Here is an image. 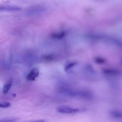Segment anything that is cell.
Here are the masks:
<instances>
[{"mask_svg": "<svg viewBox=\"0 0 122 122\" xmlns=\"http://www.w3.org/2000/svg\"><path fill=\"white\" fill-rule=\"evenodd\" d=\"M11 105L10 103L5 102H0V107L6 108L10 107Z\"/></svg>", "mask_w": 122, "mask_h": 122, "instance_id": "cell-6", "label": "cell"}, {"mask_svg": "<svg viewBox=\"0 0 122 122\" xmlns=\"http://www.w3.org/2000/svg\"><path fill=\"white\" fill-rule=\"evenodd\" d=\"M39 71L38 68H35L32 69L26 76V78L28 80L33 81L39 76Z\"/></svg>", "mask_w": 122, "mask_h": 122, "instance_id": "cell-2", "label": "cell"}, {"mask_svg": "<svg viewBox=\"0 0 122 122\" xmlns=\"http://www.w3.org/2000/svg\"><path fill=\"white\" fill-rule=\"evenodd\" d=\"M97 62L99 63H102L104 62V60L102 59L101 58H97L96 60Z\"/></svg>", "mask_w": 122, "mask_h": 122, "instance_id": "cell-9", "label": "cell"}, {"mask_svg": "<svg viewBox=\"0 0 122 122\" xmlns=\"http://www.w3.org/2000/svg\"><path fill=\"white\" fill-rule=\"evenodd\" d=\"M75 64L74 62H72L69 63L67 64L65 67V70H67L72 67Z\"/></svg>", "mask_w": 122, "mask_h": 122, "instance_id": "cell-7", "label": "cell"}, {"mask_svg": "<svg viewBox=\"0 0 122 122\" xmlns=\"http://www.w3.org/2000/svg\"><path fill=\"white\" fill-rule=\"evenodd\" d=\"M110 114L112 117L116 118H121L122 117V113L116 111H111L110 112Z\"/></svg>", "mask_w": 122, "mask_h": 122, "instance_id": "cell-5", "label": "cell"}, {"mask_svg": "<svg viewBox=\"0 0 122 122\" xmlns=\"http://www.w3.org/2000/svg\"><path fill=\"white\" fill-rule=\"evenodd\" d=\"M12 80L10 79L4 85L2 89V91L4 93H7L10 89L11 86Z\"/></svg>", "mask_w": 122, "mask_h": 122, "instance_id": "cell-4", "label": "cell"}, {"mask_svg": "<svg viewBox=\"0 0 122 122\" xmlns=\"http://www.w3.org/2000/svg\"><path fill=\"white\" fill-rule=\"evenodd\" d=\"M21 9L16 6L0 7V12H13L19 11Z\"/></svg>", "mask_w": 122, "mask_h": 122, "instance_id": "cell-3", "label": "cell"}, {"mask_svg": "<svg viewBox=\"0 0 122 122\" xmlns=\"http://www.w3.org/2000/svg\"><path fill=\"white\" fill-rule=\"evenodd\" d=\"M16 96V94H12L13 96L14 97H15Z\"/></svg>", "mask_w": 122, "mask_h": 122, "instance_id": "cell-11", "label": "cell"}, {"mask_svg": "<svg viewBox=\"0 0 122 122\" xmlns=\"http://www.w3.org/2000/svg\"><path fill=\"white\" fill-rule=\"evenodd\" d=\"M30 122H45L44 120H38L37 121H34Z\"/></svg>", "mask_w": 122, "mask_h": 122, "instance_id": "cell-10", "label": "cell"}, {"mask_svg": "<svg viewBox=\"0 0 122 122\" xmlns=\"http://www.w3.org/2000/svg\"><path fill=\"white\" fill-rule=\"evenodd\" d=\"M15 120L11 119H6L0 120V122H13Z\"/></svg>", "mask_w": 122, "mask_h": 122, "instance_id": "cell-8", "label": "cell"}, {"mask_svg": "<svg viewBox=\"0 0 122 122\" xmlns=\"http://www.w3.org/2000/svg\"><path fill=\"white\" fill-rule=\"evenodd\" d=\"M86 110L84 108H72L68 107H61L57 108V111L63 113L73 114L84 112Z\"/></svg>", "mask_w": 122, "mask_h": 122, "instance_id": "cell-1", "label": "cell"}]
</instances>
